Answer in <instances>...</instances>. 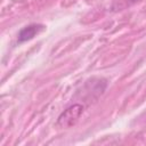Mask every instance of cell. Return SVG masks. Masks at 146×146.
<instances>
[{
    "label": "cell",
    "instance_id": "1",
    "mask_svg": "<svg viewBox=\"0 0 146 146\" xmlns=\"http://www.w3.org/2000/svg\"><path fill=\"white\" fill-rule=\"evenodd\" d=\"M82 113V106L81 105H73L68 107L58 119V124L62 127H70L72 125Z\"/></svg>",
    "mask_w": 146,
    "mask_h": 146
},
{
    "label": "cell",
    "instance_id": "2",
    "mask_svg": "<svg viewBox=\"0 0 146 146\" xmlns=\"http://www.w3.org/2000/svg\"><path fill=\"white\" fill-rule=\"evenodd\" d=\"M42 30H43V25H40V24H31V25L24 27L19 32V34H18V41L19 42H23V41L30 40V39L34 38Z\"/></svg>",
    "mask_w": 146,
    "mask_h": 146
}]
</instances>
